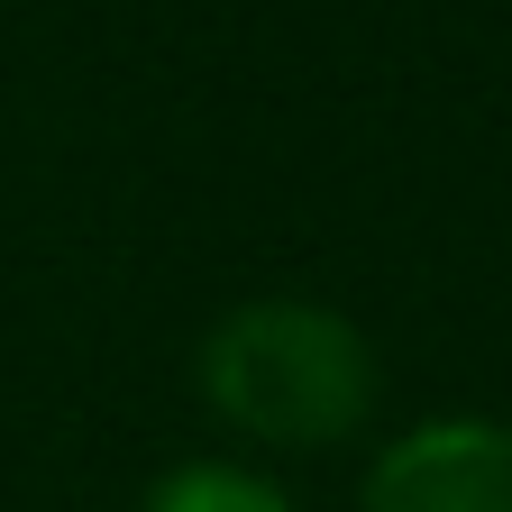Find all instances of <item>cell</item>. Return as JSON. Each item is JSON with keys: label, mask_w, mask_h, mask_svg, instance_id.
<instances>
[{"label": "cell", "mask_w": 512, "mask_h": 512, "mask_svg": "<svg viewBox=\"0 0 512 512\" xmlns=\"http://www.w3.org/2000/svg\"><path fill=\"white\" fill-rule=\"evenodd\" d=\"M202 403L266 448H330L375 412V348L330 302H238L202 339Z\"/></svg>", "instance_id": "cell-1"}, {"label": "cell", "mask_w": 512, "mask_h": 512, "mask_svg": "<svg viewBox=\"0 0 512 512\" xmlns=\"http://www.w3.org/2000/svg\"><path fill=\"white\" fill-rule=\"evenodd\" d=\"M366 512H512V421H421L366 467Z\"/></svg>", "instance_id": "cell-2"}, {"label": "cell", "mask_w": 512, "mask_h": 512, "mask_svg": "<svg viewBox=\"0 0 512 512\" xmlns=\"http://www.w3.org/2000/svg\"><path fill=\"white\" fill-rule=\"evenodd\" d=\"M147 512H293L266 476H247V467H220V458H192L174 476H156Z\"/></svg>", "instance_id": "cell-3"}]
</instances>
